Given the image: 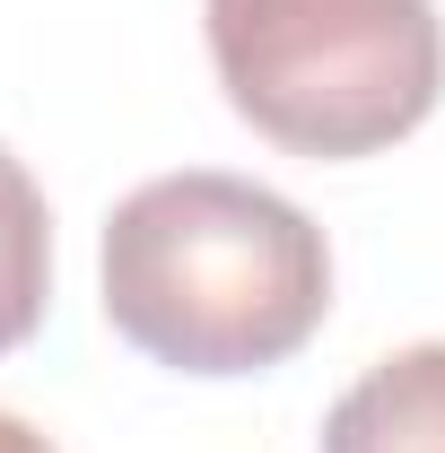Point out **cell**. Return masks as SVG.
Returning a JSON list of instances; mask_svg holds the SVG:
<instances>
[{
    "label": "cell",
    "mask_w": 445,
    "mask_h": 453,
    "mask_svg": "<svg viewBox=\"0 0 445 453\" xmlns=\"http://www.w3.org/2000/svg\"><path fill=\"white\" fill-rule=\"evenodd\" d=\"M324 314V226L245 174H158L105 219V323L175 375H262Z\"/></svg>",
    "instance_id": "6da1fadb"
},
{
    "label": "cell",
    "mask_w": 445,
    "mask_h": 453,
    "mask_svg": "<svg viewBox=\"0 0 445 453\" xmlns=\"http://www.w3.org/2000/svg\"><path fill=\"white\" fill-rule=\"evenodd\" d=\"M227 105L288 157H376L445 96L437 0H210Z\"/></svg>",
    "instance_id": "7a4b0ae2"
},
{
    "label": "cell",
    "mask_w": 445,
    "mask_h": 453,
    "mask_svg": "<svg viewBox=\"0 0 445 453\" xmlns=\"http://www.w3.org/2000/svg\"><path fill=\"white\" fill-rule=\"evenodd\" d=\"M324 453H445V340L393 349L324 418Z\"/></svg>",
    "instance_id": "3957f363"
},
{
    "label": "cell",
    "mask_w": 445,
    "mask_h": 453,
    "mask_svg": "<svg viewBox=\"0 0 445 453\" xmlns=\"http://www.w3.org/2000/svg\"><path fill=\"white\" fill-rule=\"evenodd\" d=\"M44 288H53V219L27 166L0 149V357L44 323Z\"/></svg>",
    "instance_id": "277c9868"
},
{
    "label": "cell",
    "mask_w": 445,
    "mask_h": 453,
    "mask_svg": "<svg viewBox=\"0 0 445 453\" xmlns=\"http://www.w3.org/2000/svg\"><path fill=\"white\" fill-rule=\"evenodd\" d=\"M0 453H53V445H44L27 418H9V410H0Z\"/></svg>",
    "instance_id": "5b68a950"
}]
</instances>
